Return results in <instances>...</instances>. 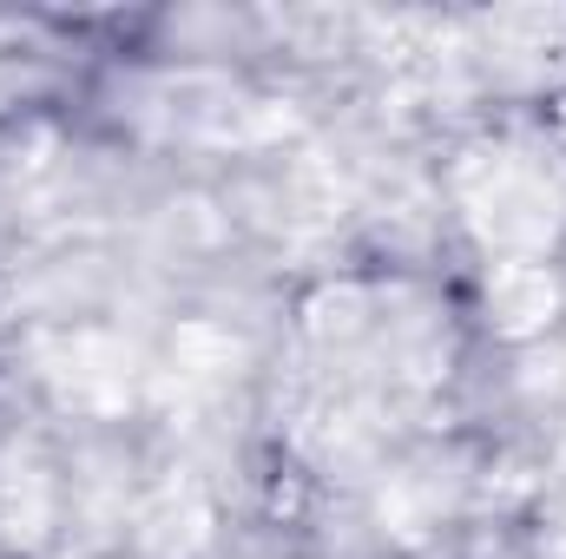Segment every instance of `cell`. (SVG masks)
Here are the masks:
<instances>
[{"instance_id":"1","label":"cell","mask_w":566,"mask_h":559,"mask_svg":"<svg viewBox=\"0 0 566 559\" xmlns=\"http://www.w3.org/2000/svg\"><path fill=\"white\" fill-rule=\"evenodd\" d=\"M461 198H468V218L481 224V238L514 257L541 251L560 224V184L527 151H481L461 178Z\"/></svg>"}]
</instances>
